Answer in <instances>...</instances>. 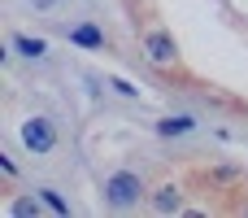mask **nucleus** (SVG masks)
Masks as SVG:
<instances>
[{
  "label": "nucleus",
  "mask_w": 248,
  "mask_h": 218,
  "mask_svg": "<svg viewBox=\"0 0 248 218\" xmlns=\"http://www.w3.org/2000/svg\"><path fill=\"white\" fill-rule=\"evenodd\" d=\"M140 197H144V179H140L135 170H118V175L105 179V205H113V210H135Z\"/></svg>",
  "instance_id": "f257e3e1"
},
{
  "label": "nucleus",
  "mask_w": 248,
  "mask_h": 218,
  "mask_svg": "<svg viewBox=\"0 0 248 218\" xmlns=\"http://www.w3.org/2000/svg\"><path fill=\"white\" fill-rule=\"evenodd\" d=\"M144 57H148L153 66L170 70V66L179 61V48H174V39H170L166 31H144Z\"/></svg>",
  "instance_id": "f03ea898"
},
{
  "label": "nucleus",
  "mask_w": 248,
  "mask_h": 218,
  "mask_svg": "<svg viewBox=\"0 0 248 218\" xmlns=\"http://www.w3.org/2000/svg\"><path fill=\"white\" fill-rule=\"evenodd\" d=\"M22 144L31 149V153H52L57 149V131H52V122L48 118H31V122H22Z\"/></svg>",
  "instance_id": "7ed1b4c3"
},
{
  "label": "nucleus",
  "mask_w": 248,
  "mask_h": 218,
  "mask_svg": "<svg viewBox=\"0 0 248 218\" xmlns=\"http://www.w3.org/2000/svg\"><path fill=\"white\" fill-rule=\"evenodd\" d=\"M65 39L78 44V48H105V35L92 26V22H78V26H65Z\"/></svg>",
  "instance_id": "20e7f679"
},
{
  "label": "nucleus",
  "mask_w": 248,
  "mask_h": 218,
  "mask_svg": "<svg viewBox=\"0 0 248 218\" xmlns=\"http://www.w3.org/2000/svg\"><path fill=\"white\" fill-rule=\"evenodd\" d=\"M153 210H161V214H179V210H183V197H179V188H174V184L157 188V197H153Z\"/></svg>",
  "instance_id": "39448f33"
},
{
  "label": "nucleus",
  "mask_w": 248,
  "mask_h": 218,
  "mask_svg": "<svg viewBox=\"0 0 248 218\" xmlns=\"http://www.w3.org/2000/svg\"><path fill=\"white\" fill-rule=\"evenodd\" d=\"M13 48H17L22 57H31V61L48 52V44H44V39H35V35H13Z\"/></svg>",
  "instance_id": "423d86ee"
},
{
  "label": "nucleus",
  "mask_w": 248,
  "mask_h": 218,
  "mask_svg": "<svg viewBox=\"0 0 248 218\" xmlns=\"http://www.w3.org/2000/svg\"><path fill=\"white\" fill-rule=\"evenodd\" d=\"M192 127H196V122H192L187 114H179V118H161V122H157V135H187Z\"/></svg>",
  "instance_id": "0eeeda50"
},
{
  "label": "nucleus",
  "mask_w": 248,
  "mask_h": 218,
  "mask_svg": "<svg viewBox=\"0 0 248 218\" xmlns=\"http://www.w3.org/2000/svg\"><path fill=\"white\" fill-rule=\"evenodd\" d=\"M39 201H44L52 214H70V201H65V197H57L52 188H39Z\"/></svg>",
  "instance_id": "6e6552de"
},
{
  "label": "nucleus",
  "mask_w": 248,
  "mask_h": 218,
  "mask_svg": "<svg viewBox=\"0 0 248 218\" xmlns=\"http://www.w3.org/2000/svg\"><path fill=\"white\" fill-rule=\"evenodd\" d=\"M35 210H39V197H35V201H17V205H13V214H17V218L35 214Z\"/></svg>",
  "instance_id": "1a4fd4ad"
},
{
  "label": "nucleus",
  "mask_w": 248,
  "mask_h": 218,
  "mask_svg": "<svg viewBox=\"0 0 248 218\" xmlns=\"http://www.w3.org/2000/svg\"><path fill=\"white\" fill-rule=\"evenodd\" d=\"M31 4H39V9H48V4H52V0H31Z\"/></svg>",
  "instance_id": "9d476101"
}]
</instances>
